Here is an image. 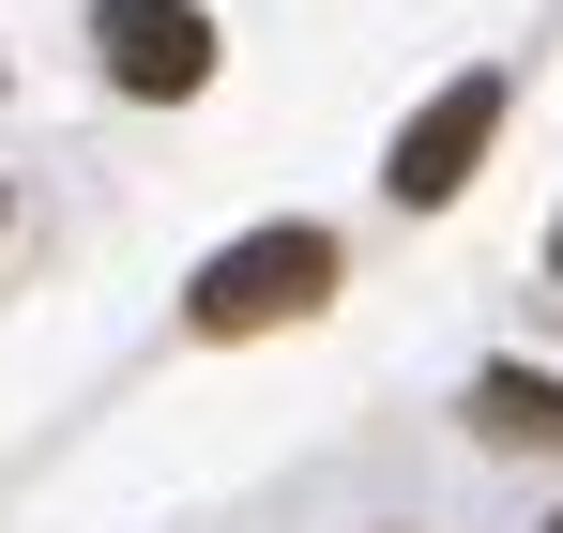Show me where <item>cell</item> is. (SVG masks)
<instances>
[{"instance_id": "6da1fadb", "label": "cell", "mask_w": 563, "mask_h": 533, "mask_svg": "<svg viewBox=\"0 0 563 533\" xmlns=\"http://www.w3.org/2000/svg\"><path fill=\"white\" fill-rule=\"evenodd\" d=\"M335 290V229H244V244H213L198 260V290H184V336H275V320H305Z\"/></svg>"}, {"instance_id": "7a4b0ae2", "label": "cell", "mask_w": 563, "mask_h": 533, "mask_svg": "<svg viewBox=\"0 0 563 533\" xmlns=\"http://www.w3.org/2000/svg\"><path fill=\"white\" fill-rule=\"evenodd\" d=\"M487 138H503V62H472V77H442L411 122H396V153H380V183H396V214H442L472 168H487Z\"/></svg>"}, {"instance_id": "3957f363", "label": "cell", "mask_w": 563, "mask_h": 533, "mask_svg": "<svg viewBox=\"0 0 563 533\" xmlns=\"http://www.w3.org/2000/svg\"><path fill=\"white\" fill-rule=\"evenodd\" d=\"M92 46H107V77L137 91V107L213 91V15L198 0H92Z\"/></svg>"}, {"instance_id": "277c9868", "label": "cell", "mask_w": 563, "mask_h": 533, "mask_svg": "<svg viewBox=\"0 0 563 533\" xmlns=\"http://www.w3.org/2000/svg\"><path fill=\"white\" fill-rule=\"evenodd\" d=\"M472 443L563 457V381H549V366H472Z\"/></svg>"}, {"instance_id": "5b68a950", "label": "cell", "mask_w": 563, "mask_h": 533, "mask_svg": "<svg viewBox=\"0 0 563 533\" xmlns=\"http://www.w3.org/2000/svg\"><path fill=\"white\" fill-rule=\"evenodd\" d=\"M549 290H563V229H549Z\"/></svg>"}, {"instance_id": "8992f818", "label": "cell", "mask_w": 563, "mask_h": 533, "mask_svg": "<svg viewBox=\"0 0 563 533\" xmlns=\"http://www.w3.org/2000/svg\"><path fill=\"white\" fill-rule=\"evenodd\" d=\"M549 533H563V519H549Z\"/></svg>"}]
</instances>
